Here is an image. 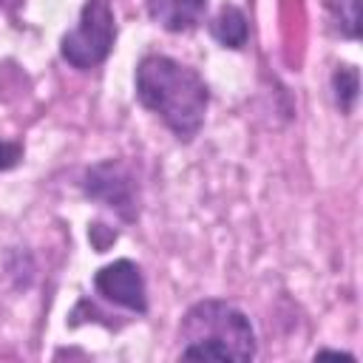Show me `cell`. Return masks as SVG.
Instances as JSON below:
<instances>
[{"instance_id": "30bf717a", "label": "cell", "mask_w": 363, "mask_h": 363, "mask_svg": "<svg viewBox=\"0 0 363 363\" xmlns=\"http://www.w3.org/2000/svg\"><path fill=\"white\" fill-rule=\"evenodd\" d=\"M23 159V147L17 142H0V170L14 167Z\"/></svg>"}, {"instance_id": "9c48e42d", "label": "cell", "mask_w": 363, "mask_h": 363, "mask_svg": "<svg viewBox=\"0 0 363 363\" xmlns=\"http://www.w3.org/2000/svg\"><path fill=\"white\" fill-rule=\"evenodd\" d=\"M332 6L337 9V20L346 37H357V23H360V0H332Z\"/></svg>"}, {"instance_id": "6da1fadb", "label": "cell", "mask_w": 363, "mask_h": 363, "mask_svg": "<svg viewBox=\"0 0 363 363\" xmlns=\"http://www.w3.org/2000/svg\"><path fill=\"white\" fill-rule=\"evenodd\" d=\"M136 96L184 142L201 130L210 102L207 82L199 71L164 54H150L136 65Z\"/></svg>"}, {"instance_id": "7a4b0ae2", "label": "cell", "mask_w": 363, "mask_h": 363, "mask_svg": "<svg viewBox=\"0 0 363 363\" xmlns=\"http://www.w3.org/2000/svg\"><path fill=\"white\" fill-rule=\"evenodd\" d=\"M184 360H252L255 332L250 318L227 301H199L182 318Z\"/></svg>"}, {"instance_id": "7c38bea8", "label": "cell", "mask_w": 363, "mask_h": 363, "mask_svg": "<svg viewBox=\"0 0 363 363\" xmlns=\"http://www.w3.org/2000/svg\"><path fill=\"white\" fill-rule=\"evenodd\" d=\"M0 3H3V0H0Z\"/></svg>"}, {"instance_id": "ba28073f", "label": "cell", "mask_w": 363, "mask_h": 363, "mask_svg": "<svg viewBox=\"0 0 363 363\" xmlns=\"http://www.w3.org/2000/svg\"><path fill=\"white\" fill-rule=\"evenodd\" d=\"M332 82H335V96H337L340 111H352V105H354V99H357V91H360L357 68H352V65H337Z\"/></svg>"}, {"instance_id": "8fae6325", "label": "cell", "mask_w": 363, "mask_h": 363, "mask_svg": "<svg viewBox=\"0 0 363 363\" xmlns=\"http://www.w3.org/2000/svg\"><path fill=\"white\" fill-rule=\"evenodd\" d=\"M318 357H346V360H354V354H349V352H332V349L318 352Z\"/></svg>"}, {"instance_id": "52a82bcc", "label": "cell", "mask_w": 363, "mask_h": 363, "mask_svg": "<svg viewBox=\"0 0 363 363\" xmlns=\"http://www.w3.org/2000/svg\"><path fill=\"white\" fill-rule=\"evenodd\" d=\"M247 34H250L247 17L238 6H224L213 20V37L227 48H241L247 43Z\"/></svg>"}, {"instance_id": "8992f818", "label": "cell", "mask_w": 363, "mask_h": 363, "mask_svg": "<svg viewBox=\"0 0 363 363\" xmlns=\"http://www.w3.org/2000/svg\"><path fill=\"white\" fill-rule=\"evenodd\" d=\"M207 0H147V14L167 31H187L204 14Z\"/></svg>"}, {"instance_id": "277c9868", "label": "cell", "mask_w": 363, "mask_h": 363, "mask_svg": "<svg viewBox=\"0 0 363 363\" xmlns=\"http://www.w3.org/2000/svg\"><path fill=\"white\" fill-rule=\"evenodd\" d=\"M94 286L99 295H105L108 301L130 309V312H145L147 309V292H145V278L139 272V267L128 258H119L108 267H102L94 278Z\"/></svg>"}, {"instance_id": "3957f363", "label": "cell", "mask_w": 363, "mask_h": 363, "mask_svg": "<svg viewBox=\"0 0 363 363\" xmlns=\"http://www.w3.org/2000/svg\"><path fill=\"white\" fill-rule=\"evenodd\" d=\"M116 40V26H113V9L111 0H88L79 23L74 31H68L60 43V54L68 65L74 68H94L99 65Z\"/></svg>"}, {"instance_id": "5b68a950", "label": "cell", "mask_w": 363, "mask_h": 363, "mask_svg": "<svg viewBox=\"0 0 363 363\" xmlns=\"http://www.w3.org/2000/svg\"><path fill=\"white\" fill-rule=\"evenodd\" d=\"M85 193L94 196L96 201L113 207L119 216L133 218L136 216V196H133V182L128 170L119 162H102L85 173Z\"/></svg>"}]
</instances>
